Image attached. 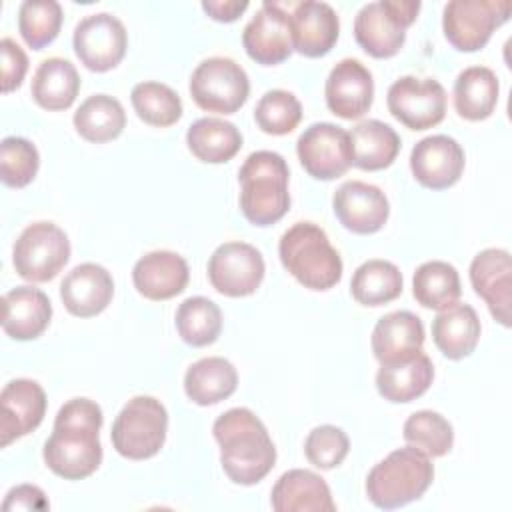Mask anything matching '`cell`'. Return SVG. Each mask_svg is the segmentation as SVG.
Wrapping results in <instances>:
<instances>
[{
	"mask_svg": "<svg viewBox=\"0 0 512 512\" xmlns=\"http://www.w3.org/2000/svg\"><path fill=\"white\" fill-rule=\"evenodd\" d=\"M390 114L410 130H428L444 120L446 90L434 78L402 76L388 88Z\"/></svg>",
	"mask_w": 512,
	"mask_h": 512,
	"instance_id": "obj_11",
	"label": "cell"
},
{
	"mask_svg": "<svg viewBox=\"0 0 512 512\" xmlns=\"http://www.w3.org/2000/svg\"><path fill=\"white\" fill-rule=\"evenodd\" d=\"M402 274L396 264L372 258L362 262L350 280V292L362 306H382L402 294Z\"/></svg>",
	"mask_w": 512,
	"mask_h": 512,
	"instance_id": "obj_35",
	"label": "cell"
},
{
	"mask_svg": "<svg viewBox=\"0 0 512 512\" xmlns=\"http://www.w3.org/2000/svg\"><path fill=\"white\" fill-rule=\"evenodd\" d=\"M432 338L446 358H466L474 352L480 338V320L476 310L470 304L458 302L440 310L432 320Z\"/></svg>",
	"mask_w": 512,
	"mask_h": 512,
	"instance_id": "obj_27",
	"label": "cell"
},
{
	"mask_svg": "<svg viewBox=\"0 0 512 512\" xmlns=\"http://www.w3.org/2000/svg\"><path fill=\"white\" fill-rule=\"evenodd\" d=\"M188 150L202 162L222 164L232 160L242 148L240 130L222 118H198L186 132Z\"/></svg>",
	"mask_w": 512,
	"mask_h": 512,
	"instance_id": "obj_33",
	"label": "cell"
},
{
	"mask_svg": "<svg viewBox=\"0 0 512 512\" xmlns=\"http://www.w3.org/2000/svg\"><path fill=\"white\" fill-rule=\"evenodd\" d=\"M266 266L260 250L246 242H224L208 260L210 284L224 296L240 298L256 292Z\"/></svg>",
	"mask_w": 512,
	"mask_h": 512,
	"instance_id": "obj_14",
	"label": "cell"
},
{
	"mask_svg": "<svg viewBox=\"0 0 512 512\" xmlns=\"http://www.w3.org/2000/svg\"><path fill=\"white\" fill-rule=\"evenodd\" d=\"M272 508L276 512H334L330 488L312 470L294 468L284 472L272 488Z\"/></svg>",
	"mask_w": 512,
	"mask_h": 512,
	"instance_id": "obj_26",
	"label": "cell"
},
{
	"mask_svg": "<svg viewBox=\"0 0 512 512\" xmlns=\"http://www.w3.org/2000/svg\"><path fill=\"white\" fill-rule=\"evenodd\" d=\"M434 480L430 456L404 446L380 460L366 478V494L370 502L382 510H394L418 500Z\"/></svg>",
	"mask_w": 512,
	"mask_h": 512,
	"instance_id": "obj_5",
	"label": "cell"
},
{
	"mask_svg": "<svg viewBox=\"0 0 512 512\" xmlns=\"http://www.w3.org/2000/svg\"><path fill=\"white\" fill-rule=\"evenodd\" d=\"M464 150L446 134H432L416 142L410 152V170L414 178L432 190L454 186L464 172Z\"/></svg>",
	"mask_w": 512,
	"mask_h": 512,
	"instance_id": "obj_16",
	"label": "cell"
},
{
	"mask_svg": "<svg viewBox=\"0 0 512 512\" xmlns=\"http://www.w3.org/2000/svg\"><path fill=\"white\" fill-rule=\"evenodd\" d=\"M470 282L474 292L488 304L490 314L508 328L512 302L510 252L502 248H486L478 252L470 264Z\"/></svg>",
	"mask_w": 512,
	"mask_h": 512,
	"instance_id": "obj_20",
	"label": "cell"
},
{
	"mask_svg": "<svg viewBox=\"0 0 512 512\" xmlns=\"http://www.w3.org/2000/svg\"><path fill=\"white\" fill-rule=\"evenodd\" d=\"M304 170L316 180H334L352 166L350 134L332 122L310 124L296 142Z\"/></svg>",
	"mask_w": 512,
	"mask_h": 512,
	"instance_id": "obj_12",
	"label": "cell"
},
{
	"mask_svg": "<svg viewBox=\"0 0 512 512\" xmlns=\"http://www.w3.org/2000/svg\"><path fill=\"white\" fill-rule=\"evenodd\" d=\"M242 44L258 64L274 66L284 62L294 50L290 14L278 2H262L242 30Z\"/></svg>",
	"mask_w": 512,
	"mask_h": 512,
	"instance_id": "obj_15",
	"label": "cell"
},
{
	"mask_svg": "<svg viewBox=\"0 0 512 512\" xmlns=\"http://www.w3.org/2000/svg\"><path fill=\"white\" fill-rule=\"evenodd\" d=\"M352 164L374 172L388 168L400 152V136L380 120H362L350 132Z\"/></svg>",
	"mask_w": 512,
	"mask_h": 512,
	"instance_id": "obj_31",
	"label": "cell"
},
{
	"mask_svg": "<svg viewBox=\"0 0 512 512\" xmlns=\"http://www.w3.org/2000/svg\"><path fill=\"white\" fill-rule=\"evenodd\" d=\"M282 266L310 290H330L342 278V258L326 232L312 222L292 224L280 238Z\"/></svg>",
	"mask_w": 512,
	"mask_h": 512,
	"instance_id": "obj_4",
	"label": "cell"
},
{
	"mask_svg": "<svg viewBox=\"0 0 512 512\" xmlns=\"http://www.w3.org/2000/svg\"><path fill=\"white\" fill-rule=\"evenodd\" d=\"M176 330L186 344L208 346L222 332V312L210 298L190 296L176 310Z\"/></svg>",
	"mask_w": 512,
	"mask_h": 512,
	"instance_id": "obj_37",
	"label": "cell"
},
{
	"mask_svg": "<svg viewBox=\"0 0 512 512\" xmlns=\"http://www.w3.org/2000/svg\"><path fill=\"white\" fill-rule=\"evenodd\" d=\"M324 96L332 114L344 120L362 118L374 100V80L370 70L356 58L340 60L326 78Z\"/></svg>",
	"mask_w": 512,
	"mask_h": 512,
	"instance_id": "obj_17",
	"label": "cell"
},
{
	"mask_svg": "<svg viewBox=\"0 0 512 512\" xmlns=\"http://www.w3.org/2000/svg\"><path fill=\"white\" fill-rule=\"evenodd\" d=\"M102 408L90 398H72L60 406L50 438L44 442L46 466L64 480H82L102 462Z\"/></svg>",
	"mask_w": 512,
	"mask_h": 512,
	"instance_id": "obj_1",
	"label": "cell"
},
{
	"mask_svg": "<svg viewBox=\"0 0 512 512\" xmlns=\"http://www.w3.org/2000/svg\"><path fill=\"white\" fill-rule=\"evenodd\" d=\"M212 432L220 446V464L234 484L252 486L274 468V442L252 410H226L216 418Z\"/></svg>",
	"mask_w": 512,
	"mask_h": 512,
	"instance_id": "obj_2",
	"label": "cell"
},
{
	"mask_svg": "<svg viewBox=\"0 0 512 512\" xmlns=\"http://www.w3.org/2000/svg\"><path fill=\"white\" fill-rule=\"evenodd\" d=\"M70 258V240L54 222H34L18 236L12 262L24 280L48 282L66 266Z\"/></svg>",
	"mask_w": 512,
	"mask_h": 512,
	"instance_id": "obj_9",
	"label": "cell"
},
{
	"mask_svg": "<svg viewBox=\"0 0 512 512\" xmlns=\"http://www.w3.org/2000/svg\"><path fill=\"white\" fill-rule=\"evenodd\" d=\"M500 84L494 70L486 66L464 68L454 82V108L472 122L486 120L498 104Z\"/></svg>",
	"mask_w": 512,
	"mask_h": 512,
	"instance_id": "obj_32",
	"label": "cell"
},
{
	"mask_svg": "<svg viewBox=\"0 0 512 512\" xmlns=\"http://www.w3.org/2000/svg\"><path fill=\"white\" fill-rule=\"evenodd\" d=\"M238 372L234 364L222 356L200 358L184 374L186 396L198 406H212L234 394Z\"/></svg>",
	"mask_w": 512,
	"mask_h": 512,
	"instance_id": "obj_28",
	"label": "cell"
},
{
	"mask_svg": "<svg viewBox=\"0 0 512 512\" xmlns=\"http://www.w3.org/2000/svg\"><path fill=\"white\" fill-rule=\"evenodd\" d=\"M168 412L154 396H134L112 424V446L128 460H146L160 452L166 440Z\"/></svg>",
	"mask_w": 512,
	"mask_h": 512,
	"instance_id": "obj_6",
	"label": "cell"
},
{
	"mask_svg": "<svg viewBox=\"0 0 512 512\" xmlns=\"http://www.w3.org/2000/svg\"><path fill=\"white\" fill-rule=\"evenodd\" d=\"M114 296L110 272L94 262L74 266L60 284V298L66 310L78 318H90L106 310Z\"/></svg>",
	"mask_w": 512,
	"mask_h": 512,
	"instance_id": "obj_22",
	"label": "cell"
},
{
	"mask_svg": "<svg viewBox=\"0 0 512 512\" xmlns=\"http://www.w3.org/2000/svg\"><path fill=\"white\" fill-rule=\"evenodd\" d=\"M254 120L262 132L282 136L298 126L302 120V106L288 90H268L254 108Z\"/></svg>",
	"mask_w": 512,
	"mask_h": 512,
	"instance_id": "obj_41",
	"label": "cell"
},
{
	"mask_svg": "<svg viewBox=\"0 0 512 512\" xmlns=\"http://www.w3.org/2000/svg\"><path fill=\"white\" fill-rule=\"evenodd\" d=\"M294 50L306 58L326 56L340 32V20L336 10L318 0L298 2L290 14Z\"/></svg>",
	"mask_w": 512,
	"mask_h": 512,
	"instance_id": "obj_21",
	"label": "cell"
},
{
	"mask_svg": "<svg viewBox=\"0 0 512 512\" xmlns=\"http://www.w3.org/2000/svg\"><path fill=\"white\" fill-rule=\"evenodd\" d=\"M190 96L206 112L234 114L250 94L246 70L226 56L202 60L190 76Z\"/></svg>",
	"mask_w": 512,
	"mask_h": 512,
	"instance_id": "obj_8",
	"label": "cell"
},
{
	"mask_svg": "<svg viewBox=\"0 0 512 512\" xmlns=\"http://www.w3.org/2000/svg\"><path fill=\"white\" fill-rule=\"evenodd\" d=\"M126 126V112L122 104L108 94L88 96L74 112L76 132L94 144L110 142L122 134Z\"/></svg>",
	"mask_w": 512,
	"mask_h": 512,
	"instance_id": "obj_34",
	"label": "cell"
},
{
	"mask_svg": "<svg viewBox=\"0 0 512 512\" xmlns=\"http://www.w3.org/2000/svg\"><path fill=\"white\" fill-rule=\"evenodd\" d=\"M510 10V0H450L442 14L444 36L456 50L476 52L510 18Z\"/></svg>",
	"mask_w": 512,
	"mask_h": 512,
	"instance_id": "obj_10",
	"label": "cell"
},
{
	"mask_svg": "<svg viewBox=\"0 0 512 512\" xmlns=\"http://www.w3.org/2000/svg\"><path fill=\"white\" fill-rule=\"evenodd\" d=\"M412 294L424 308L444 310L452 306L462 294L458 270L444 260L420 264L412 278Z\"/></svg>",
	"mask_w": 512,
	"mask_h": 512,
	"instance_id": "obj_36",
	"label": "cell"
},
{
	"mask_svg": "<svg viewBox=\"0 0 512 512\" xmlns=\"http://www.w3.org/2000/svg\"><path fill=\"white\" fill-rule=\"evenodd\" d=\"M188 264L172 250L144 254L132 268V282L138 294L148 300H168L184 292L188 284Z\"/></svg>",
	"mask_w": 512,
	"mask_h": 512,
	"instance_id": "obj_24",
	"label": "cell"
},
{
	"mask_svg": "<svg viewBox=\"0 0 512 512\" xmlns=\"http://www.w3.org/2000/svg\"><path fill=\"white\" fill-rule=\"evenodd\" d=\"M2 328L14 340H34L50 324V298L34 286H16L2 298Z\"/></svg>",
	"mask_w": 512,
	"mask_h": 512,
	"instance_id": "obj_25",
	"label": "cell"
},
{
	"mask_svg": "<svg viewBox=\"0 0 512 512\" xmlns=\"http://www.w3.org/2000/svg\"><path fill=\"white\" fill-rule=\"evenodd\" d=\"M350 450V440L346 432L332 424L316 426L308 432L304 442V454L310 464L320 470H332L346 458Z\"/></svg>",
	"mask_w": 512,
	"mask_h": 512,
	"instance_id": "obj_43",
	"label": "cell"
},
{
	"mask_svg": "<svg viewBox=\"0 0 512 512\" xmlns=\"http://www.w3.org/2000/svg\"><path fill=\"white\" fill-rule=\"evenodd\" d=\"M332 206L340 224L354 234L378 232L390 214L386 194L378 186L362 180L340 184L334 192Z\"/></svg>",
	"mask_w": 512,
	"mask_h": 512,
	"instance_id": "obj_18",
	"label": "cell"
},
{
	"mask_svg": "<svg viewBox=\"0 0 512 512\" xmlns=\"http://www.w3.org/2000/svg\"><path fill=\"white\" fill-rule=\"evenodd\" d=\"M72 44L76 56L88 70L106 72L118 66L124 58L128 34L116 16L98 12L82 18L76 24Z\"/></svg>",
	"mask_w": 512,
	"mask_h": 512,
	"instance_id": "obj_13",
	"label": "cell"
},
{
	"mask_svg": "<svg viewBox=\"0 0 512 512\" xmlns=\"http://www.w3.org/2000/svg\"><path fill=\"white\" fill-rule=\"evenodd\" d=\"M130 100L138 118L150 126L166 128L180 120L182 100L162 82H140L132 88Z\"/></svg>",
	"mask_w": 512,
	"mask_h": 512,
	"instance_id": "obj_38",
	"label": "cell"
},
{
	"mask_svg": "<svg viewBox=\"0 0 512 512\" xmlns=\"http://www.w3.org/2000/svg\"><path fill=\"white\" fill-rule=\"evenodd\" d=\"M80 90L76 66L66 58H46L32 76V98L44 110H66L74 104Z\"/></svg>",
	"mask_w": 512,
	"mask_h": 512,
	"instance_id": "obj_30",
	"label": "cell"
},
{
	"mask_svg": "<svg viewBox=\"0 0 512 512\" xmlns=\"http://www.w3.org/2000/svg\"><path fill=\"white\" fill-rule=\"evenodd\" d=\"M418 0H378L364 4L354 18V36L372 58L394 56L406 40V28L416 20Z\"/></svg>",
	"mask_w": 512,
	"mask_h": 512,
	"instance_id": "obj_7",
	"label": "cell"
},
{
	"mask_svg": "<svg viewBox=\"0 0 512 512\" xmlns=\"http://www.w3.org/2000/svg\"><path fill=\"white\" fill-rule=\"evenodd\" d=\"M424 336V324L416 314L408 310H396L384 314L376 322L370 344L380 364H394L410 360L422 352Z\"/></svg>",
	"mask_w": 512,
	"mask_h": 512,
	"instance_id": "obj_23",
	"label": "cell"
},
{
	"mask_svg": "<svg viewBox=\"0 0 512 512\" xmlns=\"http://www.w3.org/2000/svg\"><path fill=\"white\" fill-rule=\"evenodd\" d=\"M0 444L30 434L40 426L46 414V392L36 380H10L0 392Z\"/></svg>",
	"mask_w": 512,
	"mask_h": 512,
	"instance_id": "obj_19",
	"label": "cell"
},
{
	"mask_svg": "<svg viewBox=\"0 0 512 512\" xmlns=\"http://www.w3.org/2000/svg\"><path fill=\"white\" fill-rule=\"evenodd\" d=\"M0 56H2V92H12L22 84L26 76L28 56L8 36L0 40Z\"/></svg>",
	"mask_w": 512,
	"mask_h": 512,
	"instance_id": "obj_44",
	"label": "cell"
},
{
	"mask_svg": "<svg viewBox=\"0 0 512 512\" xmlns=\"http://www.w3.org/2000/svg\"><path fill=\"white\" fill-rule=\"evenodd\" d=\"M2 508L8 510H46L50 508L46 494L34 484H20L8 490Z\"/></svg>",
	"mask_w": 512,
	"mask_h": 512,
	"instance_id": "obj_45",
	"label": "cell"
},
{
	"mask_svg": "<svg viewBox=\"0 0 512 512\" xmlns=\"http://www.w3.org/2000/svg\"><path fill=\"white\" fill-rule=\"evenodd\" d=\"M40 156L36 146L20 136H6L0 144V176L10 188H24L38 172Z\"/></svg>",
	"mask_w": 512,
	"mask_h": 512,
	"instance_id": "obj_42",
	"label": "cell"
},
{
	"mask_svg": "<svg viewBox=\"0 0 512 512\" xmlns=\"http://www.w3.org/2000/svg\"><path fill=\"white\" fill-rule=\"evenodd\" d=\"M62 6L56 0H24L18 8V30L24 42L40 50L60 32Z\"/></svg>",
	"mask_w": 512,
	"mask_h": 512,
	"instance_id": "obj_40",
	"label": "cell"
},
{
	"mask_svg": "<svg viewBox=\"0 0 512 512\" xmlns=\"http://www.w3.org/2000/svg\"><path fill=\"white\" fill-rule=\"evenodd\" d=\"M288 164L272 150L252 152L240 166V210L254 226L278 222L290 208Z\"/></svg>",
	"mask_w": 512,
	"mask_h": 512,
	"instance_id": "obj_3",
	"label": "cell"
},
{
	"mask_svg": "<svg viewBox=\"0 0 512 512\" xmlns=\"http://www.w3.org/2000/svg\"><path fill=\"white\" fill-rule=\"evenodd\" d=\"M402 434L410 446L432 458L448 454L454 444L452 424L434 410H418L410 414Z\"/></svg>",
	"mask_w": 512,
	"mask_h": 512,
	"instance_id": "obj_39",
	"label": "cell"
},
{
	"mask_svg": "<svg viewBox=\"0 0 512 512\" xmlns=\"http://www.w3.org/2000/svg\"><path fill=\"white\" fill-rule=\"evenodd\" d=\"M434 366L428 354L418 352L414 358L394 364H380L376 388L388 402H412L420 398L432 384Z\"/></svg>",
	"mask_w": 512,
	"mask_h": 512,
	"instance_id": "obj_29",
	"label": "cell"
},
{
	"mask_svg": "<svg viewBox=\"0 0 512 512\" xmlns=\"http://www.w3.org/2000/svg\"><path fill=\"white\" fill-rule=\"evenodd\" d=\"M248 8V0H204L202 10L218 22H234Z\"/></svg>",
	"mask_w": 512,
	"mask_h": 512,
	"instance_id": "obj_46",
	"label": "cell"
}]
</instances>
